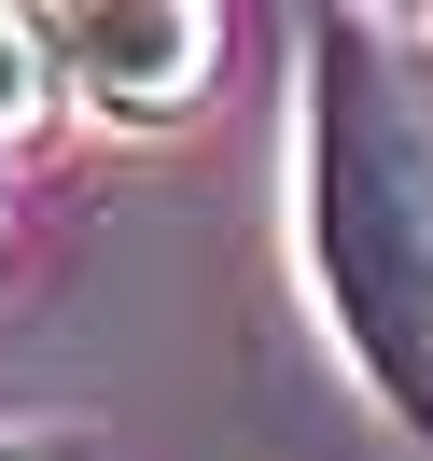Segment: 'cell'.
<instances>
[{
  "instance_id": "6da1fadb",
  "label": "cell",
  "mask_w": 433,
  "mask_h": 461,
  "mask_svg": "<svg viewBox=\"0 0 433 461\" xmlns=\"http://www.w3.org/2000/svg\"><path fill=\"white\" fill-rule=\"evenodd\" d=\"M293 238L349 377L433 433V98L377 14H321L293 57Z\"/></svg>"
},
{
  "instance_id": "7a4b0ae2",
  "label": "cell",
  "mask_w": 433,
  "mask_h": 461,
  "mask_svg": "<svg viewBox=\"0 0 433 461\" xmlns=\"http://www.w3.org/2000/svg\"><path fill=\"white\" fill-rule=\"evenodd\" d=\"M42 29L113 126H182L210 57H224V14H196V0H85V14H42Z\"/></svg>"
},
{
  "instance_id": "3957f363",
  "label": "cell",
  "mask_w": 433,
  "mask_h": 461,
  "mask_svg": "<svg viewBox=\"0 0 433 461\" xmlns=\"http://www.w3.org/2000/svg\"><path fill=\"white\" fill-rule=\"evenodd\" d=\"M42 57H57V29L42 14H0V140L42 113Z\"/></svg>"
}]
</instances>
